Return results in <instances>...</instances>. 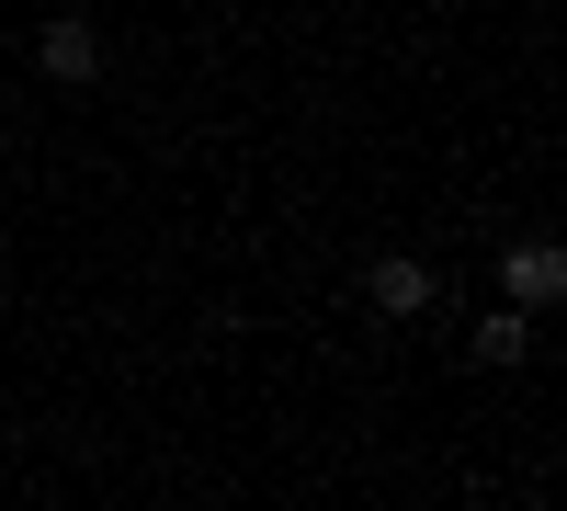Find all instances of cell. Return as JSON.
Returning <instances> with one entry per match:
<instances>
[{"label":"cell","instance_id":"obj_3","mask_svg":"<svg viewBox=\"0 0 567 511\" xmlns=\"http://www.w3.org/2000/svg\"><path fill=\"white\" fill-rule=\"evenodd\" d=\"M488 273H499V307H523V318H545V307L567 296V239H556V227H511Z\"/></svg>","mask_w":567,"mask_h":511},{"label":"cell","instance_id":"obj_1","mask_svg":"<svg viewBox=\"0 0 567 511\" xmlns=\"http://www.w3.org/2000/svg\"><path fill=\"white\" fill-rule=\"evenodd\" d=\"M443 296H454V262L409 251V239H363L352 251V307L374 330H420V318H443Z\"/></svg>","mask_w":567,"mask_h":511},{"label":"cell","instance_id":"obj_4","mask_svg":"<svg viewBox=\"0 0 567 511\" xmlns=\"http://www.w3.org/2000/svg\"><path fill=\"white\" fill-rule=\"evenodd\" d=\"M545 341H534V318L523 307H477V330H465V376H534Z\"/></svg>","mask_w":567,"mask_h":511},{"label":"cell","instance_id":"obj_2","mask_svg":"<svg viewBox=\"0 0 567 511\" xmlns=\"http://www.w3.org/2000/svg\"><path fill=\"white\" fill-rule=\"evenodd\" d=\"M23 69L58 91V103H80V91H103V23L91 12H34L23 34Z\"/></svg>","mask_w":567,"mask_h":511}]
</instances>
